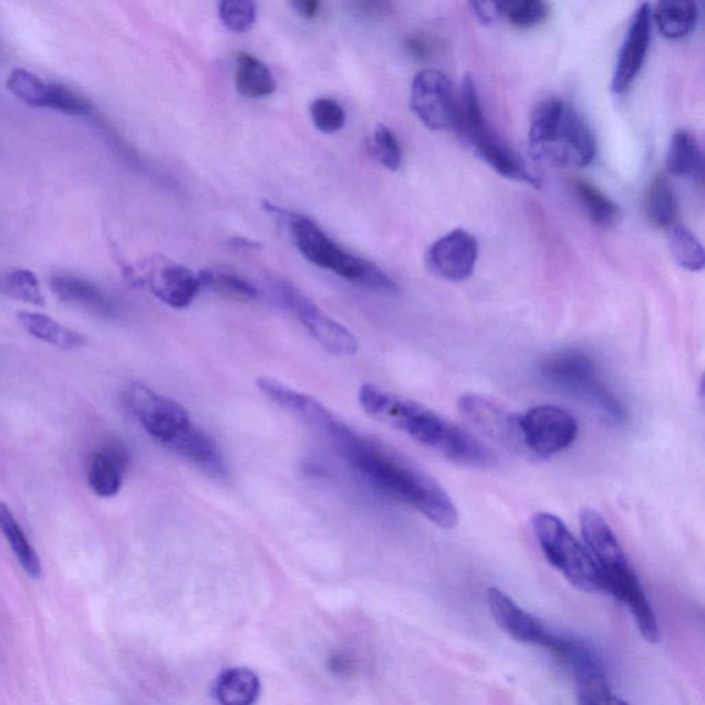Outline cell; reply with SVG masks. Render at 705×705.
Segmentation results:
<instances>
[{
    "label": "cell",
    "mask_w": 705,
    "mask_h": 705,
    "mask_svg": "<svg viewBox=\"0 0 705 705\" xmlns=\"http://www.w3.org/2000/svg\"><path fill=\"white\" fill-rule=\"evenodd\" d=\"M167 449L199 467L208 476L214 478L227 476L228 467L222 449L219 448L210 434L195 423H191L180 436L174 439Z\"/></svg>",
    "instance_id": "obj_21"
},
{
    "label": "cell",
    "mask_w": 705,
    "mask_h": 705,
    "mask_svg": "<svg viewBox=\"0 0 705 705\" xmlns=\"http://www.w3.org/2000/svg\"><path fill=\"white\" fill-rule=\"evenodd\" d=\"M310 116H312L315 128L321 133L334 134L345 126L346 114L340 103L331 99H319L310 105Z\"/></svg>",
    "instance_id": "obj_36"
},
{
    "label": "cell",
    "mask_w": 705,
    "mask_h": 705,
    "mask_svg": "<svg viewBox=\"0 0 705 705\" xmlns=\"http://www.w3.org/2000/svg\"><path fill=\"white\" fill-rule=\"evenodd\" d=\"M273 294L287 312L294 315L324 351L340 357H349L359 351L353 332L325 314L312 299L287 281L273 286Z\"/></svg>",
    "instance_id": "obj_10"
},
{
    "label": "cell",
    "mask_w": 705,
    "mask_h": 705,
    "mask_svg": "<svg viewBox=\"0 0 705 705\" xmlns=\"http://www.w3.org/2000/svg\"><path fill=\"white\" fill-rule=\"evenodd\" d=\"M374 151L377 160L391 172H397L402 166V146L398 144L396 134L391 128L383 126L376 127L374 134Z\"/></svg>",
    "instance_id": "obj_37"
},
{
    "label": "cell",
    "mask_w": 705,
    "mask_h": 705,
    "mask_svg": "<svg viewBox=\"0 0 705 705\" xmlns=\"http://www.w3.org/2000/svg\"><path fill=\"white\" fill-rule=\"evenodd\" d=\"M574 191H577L578 199L588 211L592 222L609 227V225L618 221L620 217L619 206L594 186L584 183V180H579L574 185Z\"/></svg>",
    "instance_id": "obj_33"
},
{
    "label": "cell",
    "mask_w": 705,
    "mask_h": 705,
    "mask_svg": "<svg viewBox=\"0 0 705 705\" xmlns=\"http://www.w3.org/2000/svg\"><path fill=\"white\" fill-rule=\"evenodd\" d=\"M533 532L547 561L583 592H603L600 568L588 547L574 538L560 517L550 512H538L532 518Z\"/></svg>",
    "instance_id": "obj_7"
},
{
    "label": "cell",
    "mask_w": 705,
    "mask_h": 705,
    "mask_svg": "<svg viewBox=\"0 0 705 705\" xmlns=\"http://www.w3.org/2000/svg\"><path fill=\"white\" fill-rule=\"evenodd\" d=\"M0 294L37 307L44 304L38 276L28 269H13L0 273Z\"/></svg>",
    "instance_id": "obj_32"
},
{
    "label": "cell",
    "mask_w": 705,
    "mask_h": 705,
    "mask_svg": "<svg viewBox=\"0 0 705 705\" xmlns=\"http://www.w3.org/2000/svg\"><path fill=\"white\" fill-rule=\"evenodd\" d=\"M127 404L145 432L166 448L194 423L183 405L141 383L129 386Z\"/></svg>",
    "instance_id": "obj_14"
},
{
    "label": "cell",
    "mask_w": 705,
    "mask_h": 705,
    "mask_svg": "<svg viewBox=\"0 0 705 705\" xmlns=\"http://www.w3.org/2000/svg\"><path fill=\"white\" fill-rule=\"evenodd\" d=\"M462 417L483 437L516 455H528L523 444L520 415L494 400L467 393L459 398Z\"/></svg>",
    "instance_id": "obj_15"
},
{
    "label": "cell",
    "mask_w": 705,
    "mask_h": 705,
    "mask_svg": "<svg viewBox=\"0 0 705 705\" xmlns=\"http://www.w3.org/2000/svg\"><path fill=\"white\" fill-rule=\"evenodd\" d=\"M697 14L695 0H659L652 19L665 38L681 39L695 30Z\"/></svg>",
    "instance_id": "obj_28"
},
{
    "label": "cell",
    "mask_w": 705,
    "mask_h": 705,
    "mask_svg": "<svg viewBox=\"0 0 705 705\" xmlns=\"http://www.w3.org/2000/svg\"><path fill=\"white\" fill-rule=\"evenodd\" d=\"M665 165L673 176L703 179L704 156L695 135L685 129L676 132L671 139Z\"/></svg>",
    "instance_id": "obj_26"
},
{
    "label": "cell",
    "mask_w": 705,
    "mask_h": 705,
    "mask_svg": "<svg viewBox=\"0 0 705 705\" xmlns=\"http://www.w3.org/2000/svg\"><path fill=\"white\" fill-rule=\"evenodd\" d=\"M219 17L229 31H250L257 20L256 0H221Z\"/></svg>",
    "instance_id": "obj_35"
},
{
    "label": "cell",
    "mask_w": 705,
    "mask_h": 705,
    "mask_svg": "<svg viewBox=\"0 0 705 705\" xmlns=\"http://www.w3.org/2000/svg\"><path fill=\"white\" fill-rule=\"evenodd\" d=\"M478 258V241L465 229L439 237L426 252V267L438 279L464 281L470 278Z\"/></svg>",
    "instance_id": "obj_16"
},
{
    "label": "cell",
    "mask_w": 705,
    "mask_h": 705,
    "mask_svg": "<svg viewBox=\"0 0 705 705\" xmlns=\"http://www.w3.org/2000/svg\"><path fill=\"white\" fill-rule=\"evenodd\" d=\"M353 10L363 19L380 20L391 14V0H353Z\"/></svg>",
    "instance_id": "obj_38"
},
{
    "label": "cell",
    "mask_w": 705,
    "mask_h": 705,
    "mask_svg": "<svg viewBox=\"0 0 705 705\" xmlns=\"http://www.w3.org/2000/svg\"><path fill=\"white\" fill-rule=\"evenodd\" d=\"M359 403L366 415L407 434L455 465L489 469L496 464L494 450L481 439L419 403L394 396L370 383L361 386Z\"/></svg>",
    "instance_id": "obj_2"
},
{
    "label": "cell",
    "mask_w": 705,
    "mask_h": 705,
    "mask_svg": "<svg viewBox=\"0 0 705 705\" xmlns=\"http://www.w3.org/2000/svg\"><path fill=\"white\" fill-rule=\"evenodd\" d=\"M668 229L670 250L676 263L690 272H701L705 265L702 242L684 225L674 224Z\"/></svg>",
    "instance_id": "obj_30"
},
{
    "label": "cell",
    "mask_w": 705,
    "mask_h": 705,
    "mask_svg": "<svg viewBox=\"0 0 705 705\" xmlns=\"http://www.w3.org/2000/svg\"><path fill=\"white\" fill-rule=\"evenodd\" d=\"M50 289L61 302L71 304V307L82 309L84 312L101 319L117 318L116 303L92 281L75 274H54L50 279Z\"/></svg>",
    "instance_id": "obj_20"
},
{
    "label": "cell",
    "mask_w": 705,
    "mask_h": 705,
    "mask_svg": "<svg viewBox=\"0 0 705 705\" xmlns=\"http://www.w3.org/2000/svg\"><path fill=\"white\" fill-rule=\"evenodd\" d=\"M292 10L303 20L312 21L321 9V0H289Z\"/></svg>",
    "instance_id": "obj_39"
},
{
    "label": "cell",
    "mask_w": 705,
    "mask_h": 705,
    "mask_svg": "<svg viewBox=\"0 0 705 705\" xmlns=\"http://www.w3.org/2000/svg\"><path fill=\"white\" fill-rule=\"evenodd\" d=\"M319 434L340 450L355 473L388 498L411 506L439 528L458 526L459 512L447 490L415 462L361 436L336 415Z\"/></svg>",
    "instance_id": "obj_1"
},
{
    "label": "cell",
    "mask_w": 705,
    "mask_h": 705,
    "mask_svg": "<svg viewBox=\"0 0 705 705\" xmlns=\"http://www.w3.org/2000/svg\"><path fill=\"white\" fill-rule=\"evenodd\" d=\"M543 647L572 674L580 704H625L612 692L602 659L588 641L550 631Z\"/></svg>",
    "instance_id": "obj_9"
},
{
    "label": "cell",
    "mask_w": 705,
    "mask_h": 705,
    "mask_svg": "<svg viewBox=\"0 0 705 705\" xmlns=\"http://www.w3.org/2000/svg\"><path fill=\"white\" fill-rule=\"evenodd\" d=\"M487 601L496 624L512 640L527 645H545L550 630L533 614L523 611L504 591L496 588L488 589Z\"/></svg>",
    "instance_id": "obj_19"
},
{
    "label": "cell",
    "mask_w": 705,
    "mask_h": 705,
    "mask_svg": "<svg viewBox=\"0 0 705 705\" xmlns=\"http://www.w3.org/2000/svg\"><path fill=\"white\" fill-rule=\"evenodd\" d=\"M145 284L149 287L152 294L174 309L188 308L203 290L199 274L172 261L152 265Z\"/></svg>",
    "instance_id": "obj_18"
},
{
    "label": "cell",
    "mask_w": 705,
    "mask_h": 705,
    "mask_svg": "<svg viewBox=\"0 0 705 705\" xmlns=\"http://www.w3.org/2000/svg\"><path fill=\"white\" fill-rule=\"evenodd\" d=\"M580 528L585 545L600 568L603 592L628 606L641 635L649 644H657L660 629L656 613L616 535L605 518L592 509L580 512Z\"/></svg>",
    "instance_id": "obj_3"
},
{
    "label": "cell",
    "mask_w": 705,
    "mask_h": 705,
    "mask_svg": "<svg viewBox=\"0 0 705 705\" xmlns=\"http://www.w3.org/2000/svg\"><path fill=\"white\" fill-rule=\"evenodd\" d=\"M411 110L427 128L448 132L458 126V99L453 83L438 70L417 72L411 86Z\"/></svg>",
    "instance_id": "obj_13"
},
{
    "label": "cell",
    "mask_w": 705,
    "mask_h": 705,
    "mask_svg": "<svg viewBox=\"0 0 705 705\" xmlns=\"http://www.w3.org/2000/svg\"><path fill=\"white\" fill-rule=\"evenodd\" d=\"M199 276L203 290L212 289L228 296L250 299V301L259 298V291L250 280L230 270H205Z\"/></svg>",
    "instance_id": "obj_34"
},
{
    "label": "cell",
    "mask_w": 705,
    "mask_h": 705,
    "mask_svg": "<svg viewBox=\"0 0 705 705\" xmlns=\"http://www.w3.org/2000/svg\"><path fill=\"white\" fill-rule=\"evenodd\" d=\"M647 217L659 228H670L678 216V201L663 177L653 180L646 199Z\"/></svg>",
    "instance_id": "obj_31"
},
{
    "label": "cell",
    "mask_w": 705,
    "mask_h": 705,
    "mask_svg": "<svg viewBox=\"0 0 705 705\" xmlns=\"http://www.w3.org/2000/svg\"><path fill=\"white\" fill-rule=\"evenodd\" d=\"M262 684L256 671L230 667L218 675L212 686L214 698L219 704L251 705L261 696Z\"/></svg>",
    "instance_id": "obj_23"
},
{
    "label": "cell",
    "mask_w": 705,
    "mask_h": 705,
    "mask_svg": "<svg viewBox=\"0 0 705 705\" xmlns=\"http://www.w3.org/2000/svg\"><path fill=\"white\" fill-rule=\"evenodd\" d=\"M540 372L552 386L582 400L608 421L623 423L628 419L623 404L602 382L589 355L578 351L557 353L545 361Z\"/></svg>",
    "instance_id": "obj_8"
},
{
    "label": "cell",
    "mask_w": 705,
    "mask_h": 705,
    "mask_svg": "<svg viewBox=\"0 0 705 705\" xmlns=\"http://www.w3.org/2000/svg\"><path fill=\"white\" fill-rule=\"evenodd\" d=\"M6 87L11 95L31 108L52 110L64 115L89 117L97 122L100 127L104 124L92 101L83 97L81 93L64 84L44 82L43 79L22 68H15L10 72Z\"/></svg>",
    "instance_id": "obj_11"
},
{
    "label": "cell",
    "mask_w": 705,
    "mask_h": 705,
    "mask_svg": "<svg viewBox=\"0 0 705 705\" xmlns=\"http://www.w3.org/2000/svg\"><path fill=\"white\" fill-rule=\"evenodd\" d=\"M484 163L501 177L539 188L540 179L520 156L498 138L485 121L476 84L470 76L462 83L458 99V126L455 129Z\"/></svg>",
    "instance_id": "obj_6"
},
{
    "label": "cell",
    "mask_w": 705,
    "mask_h": 705,
    "mask_svg": "<svg viewBox=\"0 0 705 705\" xmlns=\"http://www.w3.org/2000/svg\"><path fill=\"white\" fill-rule=\"evenodd\" d=\"M127 466V455L122 448L112 447L94 455L89 469V485L100 498L116 496L123 485V474Z\"/></svg>",
    "instance_id": "obj_24"
},
{
    "label": "cell",
    "mask_w": 705,
    "mask_h": 705,
    "mask_svg": "<svg viewBox=\"0 0 705 705\" xmlns=\"http://www.w3.org/2000/svg\"><path fill=\"white\" fill-rule=\"evenodd\" d=\"M235 84L242 97L252 100L269 97L278 89L269 66L248 53H240L237 58Z\"/></svg>",
    "instance_id": "obj_27"
},
{
    "label": "cell",
    "mask_w": 705,
    "mask_h": 705,
    "mask_svg": "<svg viewBox=\"0 0 705 705\" xmlns=\"http://www.w3.org/2000/svg\"><path fill=\"white\" fill-rule=\"evenodd\" d=\"M474 14L484 24L501 20L517 27H532L546 15L545 0H469Z\"/></svg>",
    "instance_id": "obj_22"
},
{
    "label": "cell",
    "mask_w": 705,
    "mask_h": 705,
    "mask_svg": "<svg viewBox=\"0 0 705 705\" xmlns=\"http://www.w3.org/2000/svg\"><path fill=\"white\" fill-rule=\"evenodd\" d=\"M19 321L28 334L62 351H76L86 346L87 340L76 331L66 329L59 321L41 313L20 312Z\"/></svg>",
    "instance_id": "obj_25"
},
{
    "label": "cell",
    "mask_w": 705,
    "mask_h": 705,
    "mask_svg": "<svg viewBox=\"0 0 705 705\" xmlns=\"http://www.w3.org/2000/svg\"><path fill=\"white\" fill-rule=\"evenodd\" d=\"M0 532H2L6 540H8L17 561H19L28 577L32 579L41 578V558H39L37 550L33 549L30 540H28L19 521L15 520L13 511H11L9 506L3 504V501H0Z\"/></svg>",
    "instance_id": "obj_29"
},
{
    "label": "cell",
    "mask_w": 705,
    "mask_h": 705,
    "mask_svg": "<svg viewBox=\"0 0 705 705\" xmlns=\"http://www.w3.org/2000/svg\"><path fill=\"white\" fill-rule=\"evenodd\" d=\"M265 207L269 212L283 219L298 251L315 267L330 270L349 283L364 287L366 290L387 292V294L397 292V284L382 269L364 258L343 250L312 219L301 214L281 210L280 207L270 203Z\"/></svg>",
    "instance_id": "obj_5"
},
{
    "label": "cell",
    "mask_w": 705,
    "mask_h": 705,
    "mask_svg": "<svg viewBox=\"0 0 705 705\" xmlns=\"http://www.w3.org/2000/svg\"><path fill=\"white\" fill-rule=\"evenodd\" d=\"M528 456L549 459L577 442L579 425L571 412L556 405H539L520 415Z\"/></svg>",
    "instance_id": "obj_12"
},
{
    "label": "cell",
    "mask_w": 705,
    "mask_h": 705,
    "mask_svg": "<svg viewBox=\"0 0 705 705\" xmlns=\"http://www.w3.org/2000/svg\"><path fill=\"white\" fill-rule=\"evenodd\" d=\"M528 143L535 159L563 167H585L597 155L590 127L571 104L547 100L533 112Z\"/></svg>",
    "instance_id": "obj_4"
},
{
    "label": "cell",
    "mask_w": 705,
    "mask_h": 705,
    "mask_svg": "<svg viewBox=\"0 0 705 705\" xmlns=\"http://www.w3.org/2000/svg\"><path fill=\"white\" fill-rule=\"evenodd\" d=\"M652 9L644 3L635 11L633 21L620 49L616 68L612 77V92L623 94L639 75L646 59L649 43H651Z\"/></svg>",
    "instance_id": "obj_17"
}]
</instances>
